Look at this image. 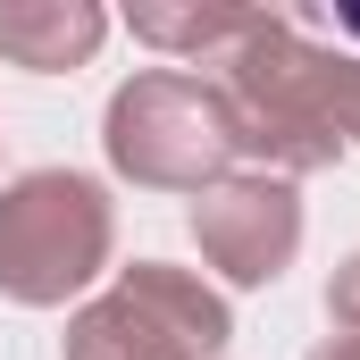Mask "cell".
Segmentation results:
<instances>
[{"instance_id": "6da1fadb", "label": "cell", "mask_w": 360, "mask_h": 360, "mask_svg": "<svg viewBox=\"0 0 360 360\" xmlns=\"http://www.w3.org/2000/svg\"><path fill=\"white\" fill-rule=\"evenodd\" d=\"M226 109L235 143L276 176L327 168L344 143H360V59L310 51L302 17H252V34L226 51Z\"/></svg>"}, {"instance_id": "7a4b0ae2", "label": "cell", "mask_w": 360, "mask_h": 360, "mask_svg": "<svg viewBox=\"0 0 360 360\" xmlns=\"http://www.w3.org/2000/svg\"><path fill=\"white\" fill-rule=\"evenodd\" d=\"M109 160L134 184H160V193H210L226 176V160H243L226 84H201L184 68L134 76L109 101Z\"/></svg>"}, {"instance_id": "3957f363", "label": "cell", "mask_w": 360, "mask_h": 360, "mask_svg": "<svg viewBox=\"0 0 360 360\" xmlns=\"http://www.w3.org/2000/svg\"><path fill=\"white\" fill-rule=\"evenodd\" d=\"M109 260V201L92 176L42 168L0 193V293L8 302H68Z\"/></svg>"}, {"instance_id": "277c9868", "label": "cell", "mask_w": 360, "mask_h": 360, "mask_svg": "<svg viewBox=\"0 0 360 360\" xmlns=\"http://www.w3.org/2000/svg\"><path fill=\"white\" fill-rule=\"evenodd\" d=\"M226 344V302L184 269H126L92 310L68 319V360H210Z\"/></svg>"}, {"instance_id": "5b68a950", "label": "cell", "mask_w": 360, "mask_h": 360, "mask_svg": "<svg viewBox=\"0 0 360 360\" xmlns=\"http://www.w3.org/2000/svg\"><path fill=\"white\" fill-rule=\"evenodd\" d=\"M193 235H201V260L226 269L235 285H269L293 243H302V201L285 176H218L201 201H193Z\"/></svg>"}, {"instance_id": "8992f818", "label": "cell", "mask_w": 360, "mask_h": 360, "mask_svg": "<svg viewBox=\"0 0 360 360\" xmlns=\"http://www.w3.org/2000/svg\"><path fill=\"white\" fill-rule=\"evenodd\" d=\"M101 8L92 0H17V8H0V51L17 59V68H76L92 59V42H101Z\"/></svg>"}, {"instance_id": "52a82bcc", "label": "cell", "mask_w": 360, "mask_h": 360, "mask_svg": "<svg viewBox=\"0 0 360 360\" xmlns=\"http://www.w3.org/2000/svg\"><path fill=\"white\" fill-rule=\"evenodd\" d=\"M252 17L260 8H134V34L143 42H160V51H235L243 34H252Z\"/></svg>"}, {"instance_id": "ba28073f", "label": "cell", "mask_w": 360, "mask_h": 360, "mask_svg": "<svg viewBox=\"0 0 360 360\" xmlns=\"http://www.w3.org/2000/svg\"><path fill=\"white\" fill-rule=\"evenodd\" d=\"M327 310L344 319V335H360V252L335 269V285H327Z\"/></svg>"}, {"instance_id": "9c48e42d", "label": "cell", "mask_w": 360, "mask_h": 360, "mask_svg": "<svg viewBox=\"0 0 360 360\" xmlns=\"http://www.w3.org/2000/svg\"><path fill=\"white\" fill-rule=\"evenodd\" d=\"M310 360H360V335H335V344H319Z\"/></svg>"}]
</instances>
